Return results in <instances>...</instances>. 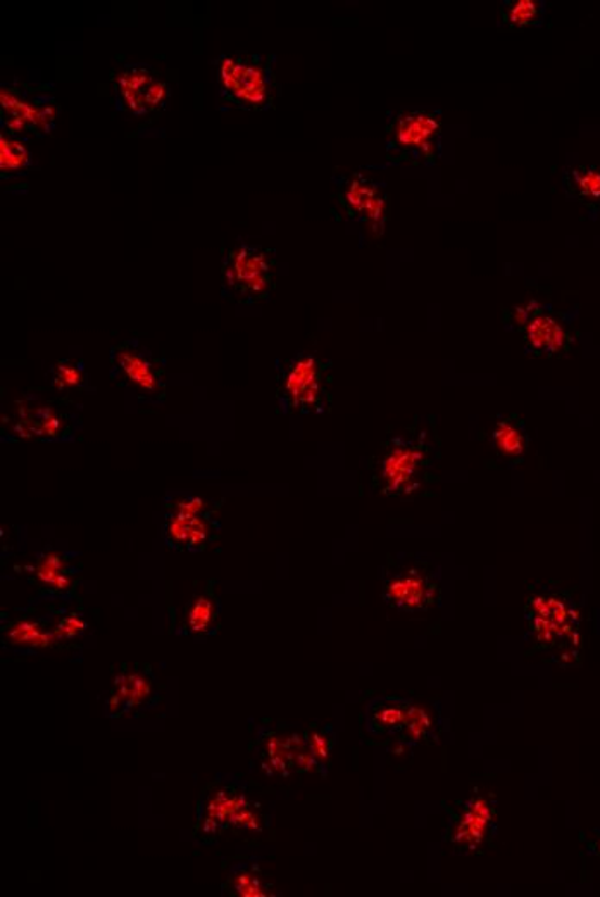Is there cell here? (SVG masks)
Returning a JSON list of instances; mask_svg holds the SVG:
<instances>
[{"instance_id":"cell-17","label":"cell","mask_w":600,"mask_h":897,"mask_svg":"<svg viewBox=\"0 0 600 897\" xmlns=\"http://www.w3.org/2000/svg\"><path fill=\"white\" fill-rule=\"evenodd\" d=\"M217 618V601L216 597L211 593L200 594L193 599L192 605L188 606L187 616H185V626L190 634L202 635L209 634L213 631L214 622Z\"/></svg>"},{"instance_id":"cell-21","label":"cell","mask_w":600,"mask_h":897,"mask_svg":"<svg viewBox=\"0 0 600 897\" xmlns=\"http://www.w3.org/2000/svg\"><path fill=\"white\" fill-rule=\"evenodd\" d=\"M35 573H37L38 581L50 587V589L66 590L72 585V578L64 572L63 560L58 555H47L38 563Z\"/></svg>"},{"instance_id":"cell-25","label":"cell","mask_w":600,"mask_h":897,"mask_svg":"<svg viewBox=\"0 0 600 897\" xmlns=\"http://www.w3.org/2000/svg\"><path fill=\"white\" fill-rule=\"evenodd\" d=\"M432 728H434V722H432L429 714L422 708H417V706L409 705L408 720H405L404 731H402L405 734V739H423Z\"/></svg>"},{"instance_id":"cell-8","label":"cell","mask_w":600,"mask_h":897,"mask_svg":"<svg viewBox=\"0 0 600 897\" xmlns=\"http://www.w3.org/2000/svg\"><path fill=\"white\" fill-rule=\"evenodd\" d=\"M209 506L204 497L182 496L173 501L172 511L166 516L167 544L172 547L202 549L213 534V522L209 518Z\"/></svg>"},{"instance_id":"cell-4","label":"cell","mask_w":600,"mask_h":897,"mask_svg":"<svg viewBox=\"0 0 600 897\" xmlns=\"http://www.w3.org/2000/svg\"><path fill=\"white\" fill-rule=\"evenodd\" d=\"M217 73L229 101L252 109L266 108L272 102V67L255 55H229L220 63Z\"/></svg>"},{"instance_id":"cell-22","label":"cell","mask_w":600,"mask_h":897,"mask_svg":"<svg viewBox=\"0 0 600 897\" xmlns=\"http://www.w3.org/2000/svg\"><path fill=\"white\" fill-rule=\"evenodd\" d=\"M570 188L588 201L600 199V167H578L570 175Z\"/></svg>"},{"instance_id":"cell-27","label":"cell","mask_w":600,"mask_h":897,"mask_svg":"<svg viewBox=\"0 0 600 897\" xmlns=\"http://www.w3.org/2000/svg\"><path fill=\"white\" fill-rule=\"evenodd\" d=\"M305 743H308L309 749L313 752L317 763H326V761H328L332 743H329L325 732L320 731V728H311L308 735H305Z\"/></svg>"},{"instance_id":"cell-30","label":"cell","mask_w":600,"mask_h":897,"mask_svg":"<svg viewBox=\"0 0 600 897\" xmlns=\"http://www.w3.org/2000/svg\"><path fill=\"white\" fill-rule=\"evenodd\" d=\"M599 851H600V844H599Z\"/></svg>"},{"instance_id":"cell-19","label":"cell","mask_w":600,"mask_h":897,"mask_svg":"<svg viewBox=\"0 0 600 897\" xmlns=\"http://www.w3.org/2000/svg\"><path fill=\"white\" fill-rule=\"evenodd\" d=\"M9 640L22 646L50 647L58 643L54 632L43 631V626L34 620H23L9 626Z\"/></svg>"},{"instance_id":"cell-16","label":"cell","mask_w":600,"mask_h":897,"mask_svg":"<svg viewBox=\"0 0 600 897\" xmlns=\"http://www.w3.org/2000/svg\"><path fill=\"white\" fill-rule=\"evenodd\" d=\"M409 702L400 699H385L372 710L370 728L375 734H393L404 731L408 720Z\"/></svg>"},{"instance_id":"cell-24","label":"cell","mask_w":600,"mask_h":897,"mask_svg":"<svg viewBox=\"0 0 600 897\" xmlns=\"http://www.w3.org/2000/svg\"><path fill=\"white\" fill-rule=\"evenodd\" d=\"M28 163V149L14 138L2 135L0 137V167H2V172H22Z\"/></svg>"},{"instance_id":"cell-29","label":"cell","mask_w":600,"mask_h":897,"mask_svg":"<svg viewBox=\"0 0 600 897\" xmlns=\"http://www.w3.org/2000/svg\"><path fill=\"white\" fill-rule=\"evenodd\" d=\"M85 631V622L79 614H70L63 618L54 628L55 639H73Z\"/></svg>"},{"instance_id":"cell-10","label":"cell","mask_w":600,"mask_h":897,"mask_svg":"<svg viewBox=\"0 0 600 897\" xmlns=\"http://www.w3.org/2000/svg\"><path fill=\"white\" fill-rule=\"evenodd\" d=\"M437 584L425 566H404L396 573H388L384 584V597L397 610L417 613L434 605Z\"/></svg>"},{"instance_id":"cell-6","label":"cell","mask_w":600,"mask_h":897,"mask_svg":"<svg viewBox=\"0 0 600 897\" xmlns=\"http://www.w3.org/2000/svg\"><path fill=\"white\" fill-rule=\"evenodd\" d=\"M116 381L132 390L138 399L147 402H163L166 394L163 366L142 347L132 342L117 344L111 352Z\"/></svg>"},{"instance_id":"cell-11","label":"cell","mask_w":600,"mask_h":897,"mask_svg":"<svg viewBox=\"0 0 600 897\" xmlns=\"http://www.w3.org/2000/svg\"><path fill=\"white\" fill-rule=\"evenodd\" d=\"M120 102L135 116L152 113L166 101L167 85L142 66H128L114 76Z\"/></svg>"},{"instance_id":"cell-26","label":"cell","mask_w":600,"mask_h":897,"mask_svg":"<svg viewBox=\"0 0 600 897\" xmlns=\"http://www.w3.org/2000/svg\"><path fill=\"white\" fill-rule=\"evenodd\" d=\"M128 682V699H126L125 711L142 705L150 694V681L142 673H126Z\"/></svg>"},{"instance_id":"cell-18","label":"cell","mask_w":600,"mask_h":897,"mask_svg":"<svg viewBox=\"0 0 600 897\" xmlns=\"http://www.w3.org/2000/svg\"><path fill=\"white\" fill-rule=\"evenodd\" d=\"M493 443L505 458H520L525 452L526 438L522 423L516 420H502L493 428Z\"/></svg>"},{"instance_id":"cell-14","label":"cell","mask_w":600,"mask_h":897,"mask_svg":"<svg viewBox=\"0 0 600 897\" xmlns=\"http://www.w3.org/2000/svg\"><path fill=\"white\" fill-rule=\"evenodd\" d=\"M0 102H2V111H4L5 125L9 132L20 134L26 129H40L46 132L49 128V123L54 120V108L52 105H35V102L28 101L25 97L20 96L13 88H4L0 94Z\"/></svg>"},{"instance_id":"cell-13","label":"cell","mask_w":600,"mask_h":897,"mask_svg":"<svg viewBox=\"0 0 600 897\" xmlns=\"http://www.w3.org/2000/svg\"><path fill=\"white\" fill-rule=\"evenodd\" d=\"M342 204L350 216L363 220L370 231L382 235L387 222V199L379 190L378 185L363 175H355L343 190Z\"/></svg>"},{"instance_id":"cell-12","label":"cell","mask_w":600,"mask_h":897,"mask_svg":"<svg viewBox=\"0 0 600 897\" xmlns=\"http://www.w3.org/2000/svg\"><path fill=\"white\" fill-rule=\"evenodd\" d=\"M493 820L496 810L490 799L484 796L472 797L452 817L447 839L452 840L459 849L476 851L492 832Z\"/></svg>"},{"instance_id":"cell-23","label":"cell","mask_w":600,"mask_h":897,"mask_svg":"<svg viewBox=\"0 0 600 897\" xmlns=\"http://www.w3.org/2000/svg\"><path fill=\"white\" fill-rule=\"evenodd\" d=\"M85 384L84 367L76 364L75 361H59L52 370V385H54L58 393H72L75 388L82 387Z\"/></svg>"},{"instance_id":"cell-15","label":"cell","mask_w":600,"mask_h":897,"mask_svg":"<svg viewBox=\"0 0 600 897\" xmlns=\"http://www.w3.org/2000/svg\"><path fill=\"white\" fill-rule=\"evenodd\" d=\"M523 335H525L529 351L537 352V354H559V352L566 351L572 342L566 328L555 317L549 316L540 309L523 326Z\"/></svg>"},{"instance_id":"cell-2","label":"cell","mask_w":600,"mask_h":897,"mask_svg":"<svg viewBox=\"0 0 600 897\" xmlns=\"http://www.w3.org/2000/svg\"><path fill=\"white\" fill-rule=\"evenodd\" d=\"M428 456L422 440L396 438L382 456L376 473L379 493L408 496L416 493L425 481Z\"/></svg>"},{"instance_id":"cell-28","label":"cell","mask_w":600,"mask_h":897,"mask_svg":"<svg viewBox=\"0 0 600 897\" xmlns=\"http://www.w3.org/2000/svg\"><path fill=\"white\" fill-rule=\"evenodd\" d=\"M234 889L237 890L240 896L247 897H254V896H266L267 893H264V885L261 884V879L254 873H240V875L235 876L234 882Z\"/></svg>"},{"instance_id":"cell-20","label":"cell","mask_w":600,"mask_h":897,"mask_svg":"<svg viewBox=\"0 0 600 897\" xmlns=\"http://www.w3.org/2000/svg\"><path fill=\"white\" fill-rule=\"evenodd\" d=\"M500 13L505 25L523 28L538 22L542 8L535 0H509L502 5Z\"/></svg>"},{"instance_id":"cell-9","label":"cell","mask_w":600,"mask_h":897,"mask_svg":"<svg viewBox=\"0 0 600 897\" xmlns=\"http://www.w3.org/2000/svg\"><path fill=\"white\" fill-rule=\"evenodd\" d=\"M442 129L440 117L428 111H409L400 113L390 126V147H396L399 154H416L435 159L438 135Z\"/></svg>"},{"instance_id":"cell-1","label":"cell","mask_w":600,"mask_h":897,"mask_svg":"<svg viewBox=\"0 0 600 897\" xmlns=\"http://www.w3.org/2000/svg\"><path fill=\"white\" fill-rule=\"evenodd\" d=\"M275 261L266 249L242 246L229 251L223 263V284L232 296L243 302L266 299L272 292Z\"/></svg>"},{"instance_id":"cell-3","label":"cell","mask_w":600,"mask_h":897,"mask_svg":"<svg viewBox=\"0 0 600 897\" xmlns=\"http://www.w3.org/2000/svg\"><path fill=\"white\" fill-rule=\"evenodd\" d=\"M75 414L64 408L63 402L26 396L16 402L11 425V435L22 440H63L72 438L76 431Z\"/></svg>"},{"instance_id":"cell-5","label":"cell","mask_w":600,"mask_h":897,"mask_svg":"<svg viewBox=\"0 0 600 897\" xmlns=\"http://www.w3.org/2000/svg\"><path fill=\"white\" fill-rule=\"evenodd\" d=\"M325 364L314 356L302 354L285 370L279 402L292 413H320L325 410Z\"/></svg>"},{"instance_id":"cell-7","label":"cell","mask_w":600,"mask_h":897,"mask_svg":"<svg viewBox=\"0 0 600 897\" xmlns=\"http://www.w3.org/2000/svg\"><path fill=\"white\" fill-rule=\"evenodd\" d=\"M528 622L540 646L555 647L576 639L578 613L555 594H538L529 599Z\"/></svg>"}]
</instances>
